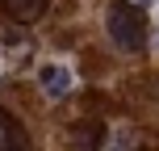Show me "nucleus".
<instances>
[{
	"label": "nucleus",
	"mask_w": 159,
	"mask_h": 151,
	"mask_svg": "<svg viewBox=\"0 0 159 151\" xmlns=\"http://www.w3.org/2000/svg\"><path fill=\"white\" fill-rule=\"evenodd\" d=\"M0 151H25V134L8 113H0Z\"/></svg>",
	"instance_id": "obj_4"
},
{
	"label": "nucleus",
	"mask_w": 159,
	"mask_h": 151,
	"mask_svg": "<svg viewBox=\"0 0 159 151\" xmlns=\"http://www.w3.org/2000/svg\"><path fill=\"white\" fill-rule=\"evenodd\" d=\"M0 8H4L13 21H34V17L46 8V0H0Z\"/></svg>",
	"instance_id": "obj_3"
},
{
	"label": "nucleus",
	"mask_w": 159,
	"mask_h": 151,
	"mask_svg": "<svg viewBox=\"0 0 159 151\" xmlns=\"http://www.w3.org/2000/svg\"><path fill=\"white\" fill-rule=\"evenodd\" d=\"M38 84H42V92H46L50 101H63L75 88V72L67 63H42L38 67Z\"/></svg>",
	"instance_id": "obj_2"
},
{
	"label": "nucleus",
	"mask_w": 159,
	"mask_h": 151,
	"mask_svg": "<svg viewBox=\"0 0 159 151\" xmlns=\"http://www.w3.org/2000/svg\"><path fill=\"white\" fill-rule=\"evenodd\" d=\"M105 30H109V38L117 42V46H126V50H138L147 42V21H143V13L134 8V0H113Z\"/></svg>",
	"instance_id": "obj_1"
}]
</instances>
